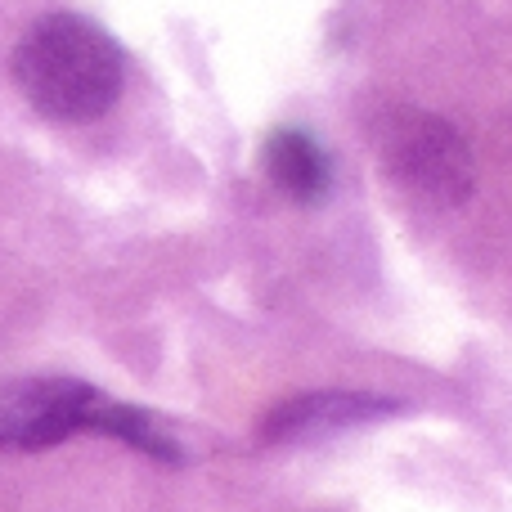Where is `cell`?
Returning <instances> with one entry per match:
<instances>
[{"label":"cell","mask_w":512,"mask_h":512,"mask_svg":"<svg viewBox=\"0 0 512 512\" xmlns=\"http://www.w3.org/2000/svg\"><path fill=\"white\" fill-rule=\"evenodd\" d=\"M382 158L405 194L436 207H459L472 194V153L436 113H400L382 131Z\"/></svg>","instance_id":"7a4b0ae2"},{"label":"cell","mask_w":512,"mask_h":512,"mask_svg":"<svg viewBox=\"0 0 512 512\" xmlns=\"http://www.w3.org/2000/svg\"><path fill=\"white\" fill-rule=\"evenodd\" d=\"M387 409V400L355 396V391H315V396H297L288 405H279L274 414H265L261 441H306V436H324L337 432V427L378 418Z\"/></svg>","instance_id":"277c9868"},{"label":"cell","mask_w":512,"mask_h":512,"mask_svg":"<svg viewBox=\"0 0 512 512\" xmlns=\"http://www.w3.org/2000/svg\"><path fill=\"white\" fill-rule=\"evenodd\" d=\"M23 99L50 122H95L117 104L126 59L117 41L81 14H45L14 50Z\"/></svg>","instance_id":"6da1fadb"},{"label":"cell","mask_w":512,"mask_h":512,"mask_svg":"<svg viewBox=\"0 0 512 512\" xmlns=\"http://www.w3.org/2000/svg\"><path fill=\"white\" fill-rule=\"evenodd\" d=\"M261 167H265V180L274 189H283L288 198H297V203L324 198L328 180H333L324 149L306 131H274L261 149Z\"/></svg>","instance_id":"5b68a950"},{"label":"cell","mask_w":512,"mask_h":512,"mask_svg":"<svg viewBox=\"0 0 512 512\" xmlns=\"http://www.w3.org/2000/svg\"><path fill=\"white\" fill-rule=\"evenodd\" d=\"M99 391L77 378H23L0 387V450H50L77 432H90Z\"/></svg>","instance_id":"3957f363"}]
</instances>
